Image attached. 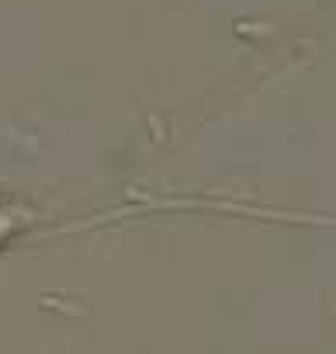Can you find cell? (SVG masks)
Segmentation results:
<instances>
[{"label":"cell","mask_w":336,"mask_h":354,"mask_svg":"<svg viewBox=\"0 0 336 354\" xmlns=\"http://www.w3.org/2000/svg\"><path fill=\"white\" fill-rule=\"evenodd\" d=\"M35 223V212L21 202H0V247L8 240H14L21 230H28Z\"/></svg>","instance_id":"cell-1"}]
</instances>
